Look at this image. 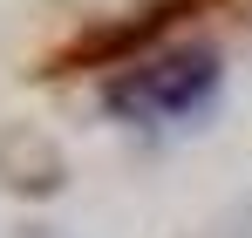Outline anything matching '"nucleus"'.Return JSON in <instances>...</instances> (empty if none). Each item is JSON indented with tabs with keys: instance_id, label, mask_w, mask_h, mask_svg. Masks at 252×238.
Returning a JSON list of instances; mask_svg holds the SVG:
<instances>
[{
	"instance_id": "obj_1",
	"label": "nucleus",
	"mask_w": 252,
	"mask_h": 238,
	"mask_svg": "<svg viewBox=\"0 0 252 238\" xmlns=\"http://www.w3.org/2000/svg\"><path fill=\"white\" fill-rule=\"evenodd\" d=\"M218 89H225L218 55L205 41L198 48L184 41V48H164V55L136 61L129 75H116L102 89V109L116 122H143V129H157V122H198L218 102Z\"/></svg>"
},
{
	"instance_id": "obj_2",
	"label": "nucleus",
	"mask_w": 252,
	"mask_h": 238,
	"mask_svg": "<svg viewBox=\"0 0 252 238\" xmlns=\"http://www.w3.org/2000/svg\"><path fill=\"white\" fill-rule=\"evenodd\" d=\"M21 238H62V232H48V225H28V232H21Z\"/></svg>"
}]
</instances>
